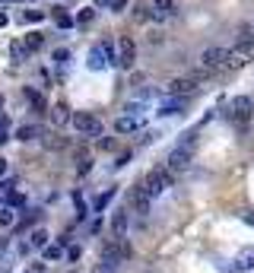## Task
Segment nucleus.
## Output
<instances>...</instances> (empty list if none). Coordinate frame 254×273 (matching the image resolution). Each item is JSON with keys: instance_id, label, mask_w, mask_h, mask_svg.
Listing matches in <instances>:
<instances>
[{"instance_id": "obj_1", "label": "nucleus", "mask_w": 254, "mask_h": 273, "mask_svg": "<svg viewBox=\"0 0 254 273\" xmlns=\"http://www.w3.org/2000/svg\"><path fill=\"white\" fill-rule=\"evenodd\" d=\"M194 149H197V134L191 130V134H185V140L168 152V172H185L188 165H191V159H194Z\"/></svg>"}, {"instance_id": "obj_2", "label": "nucleus", "mask_w": 254, "mask_h": 273, "mask_svg": "<svg viewBox=\"0 0 254 273\" xmlns=\"http://www.w3.org/2000/svg\"><path fill=\"white\" fill-rule=\"evenodd\" d=\"M229 121H232L235 127H248V121L254 118V102L251 96H235L232 102H229Z\"/></svg>"}, {"instance_id": "obj_3", "label": "nucleus", "mask_w": 254, "mask_h": 273, "mask_svg": "<svg viewBox=\"0 0 254 273\" xmlns=\"http://www.w3.org/2000/svg\"><path fill=\"white\" fill-rule=\"evenodd\" d=\"M172 184H175V175L165 172V169H153V172H147V178H143V191H147L150 197H159L165 187H172Z\"/></svg>"}, {"instance_id": "obj_4", "label": "nucleus", "mask_w": 254, "mask_h": 273, "mask_svg": "<svg viewBox=\"0 0 254 273\" xmlns=\"http://www.w3.org/2000/svg\"><path fill=\"white\" fill-rule=\"evenodd\" d=\"M130 254V245H127V239L121 235V239H108L105 245H102V260H108V264H118V260H127Z\"/></svg>"}, {"instance_id": "obj_5", "label": "nucleus", "mask_w": 254, "mask_h": 273, "mask_svg": "<svg viewBox=\"0 0 254 273\" xmlns=\"http://www.w3.org/2000/svg\"><path fill=\"white\" fill-rule=\"evenodd\" d=\"M223 61H226V48H207V51L200 54V73H197L194 80L210 76V73H216V70H223Z\"/></svg>"}, {"instance_id": "obj_6", "label": "nucleus", "mask_w": 254, "mask_h": 273, "mask_svg": "<svg viewBox=\"0 0 254 273\" xmlns=\"http://www.w3.org/2000/svg\"><path fill=\"white\" fill-rule=\"evenodd\" d=\"M70 124L77 127V134H86V137H99L102 134V121L95 114H89V111L74 114V118H70Z\"/></svg>"}, {"instance_id": "obj_7", "label": "nucleus", "mask_w": 254, "mask_h": 273, "mask_svg": "<svg viewBox=\"0 0 254 273\" xmlns=\"http://www.w3.org/2000/svg\"><path fill=\"white\" fill-rule=\"evenodd\" d=\"M197 89H200V80H194V76H181V80H172V83H168L165 96L191 99V96H197Z\"/></svg>"}, {"instance_id": "obj_8", "label": "nucleus", "mask_w": 254, "mask_h": 273, "mask_svg": "<svg viewBox=\"0 0 254 273\" xmlns=\"http://www.w3.org/2000/svg\"><path fill=\"white\" fill-rule=\"evenodd\" d=\"M115 61L124 67V70L134 67V61H137V45H134V38H127V35H124V38L118 42V57H115Z\"/></svg>"}, {"instance_id": "obj_9", "label": "nucleus", "mask_w": 254, "mask_h": 273, "mask_svg": "<svg viewBox=\"0 0 254 273\" xmlns=\"http://www.w3.org/2000/svg\"><path fill=\"white\" fill-rule=\"evenodd\" d=\"M248 61H251V48H248V45H241V48H235V51H226L223 70H241Z\"/></svg>"}, {"instance_id": "obj_10", "label": "nucleus", "mask_w": 254, "mask_h": 273, "mask_svg": "<svg viewBox=\"0 0 254 273\" xmlns=\"http://www.w3.org/2000/svg\"><path fill=\"white\" fill-rule=\"evenodd\" d=\"M150 194L143 191V184H137L134 191H130V207H134V213H150Z\"/></svg>"}, {"instance_id": "obj_11", "label": "nucleus", "mask_w": 254, "mask_h": 273, "mask_svg": "<svg viewBox=\"0 0 254 273\" xmlns=\"http://www.w3.org/2000/svg\"><path fill=\"white\" fill-rule=\"evenodd\" d=\"M140 127H143V118H134V114H121L118 121H115V130H118L121 137L134 134V130H140Z\"/></svg>"}, {"instance_id": "obj_12", "label": "nucleus", "mask_w": 254, "mask_h": 273, "mask_svg": "<svg viewBox=\"0 0 254 273\" xmlns=\"http://www.w3.org/2000/svg\"><path fill=\"white\" fill-rule=\"evenodd\" d=\"M185 105H188V99L165 96V99H162V105H159V114H181V111H185Z\"/></svg>"}, {"instance_id": "obj_13", "label": "nucleus", "mask_w": 254, "mask_h": 273, "mask_svg": "<svg viewBox=\"0 0 254 273\" xmlns=\"http://www.w3.org/2000/svg\"><path fill=\"white\" fill-rule=\"evenodd\" d=\"M70 105L67 102H54V108H51V121L57 124V127H64V124H70Z\"/></svg>"}, {"instance_id": "obj_14", "label": "nucleus", "mask_w": 254, "mask_h": 273, "mask_svg": "<svg viewBox=\"0 0 254 273\" xmlns=\"http://www.w3.org/2000/svg\"><path fill=\"white\" fill-rule=\"evenodd\" d=\"M112 232L118 235V239L127 232V207H118V210H115V216H112Z\"/></svg>"}, {"instance_id": "obj_15", "label": "nucleus", "mask_w": 254, "mask_h": 273, "mask_svg": "<svg viewBox=\"0 0 254 273\" xmlns=\"http://www.w3.org/2000/svg\"><path fill=\"white\" fill-rule=\"evenodd\" d=\"M89 70H105L108 67V57H105V48H102V45H95V48L89 51Z\"/></svg>"}, {"instance_id": "obj_16", "label": "nucleus", "mask_w": 254, "mask_h": 273, "mask_svg": "<svg viewBox=\"0 0 254 273\" xmlns=\"http://www.w3.org/2000/svg\"><path fill=\"white\" fill-rule=\"evenodd\" d=\"M74 162H77V175H89V169H92V156L86 149H77L74 152Z\"/></svg>"}, {"instance_id": "obj_17", "label": "nucleus", "mask_w": 254, "mask_h": 273, "mask_svg": "<svg viewBox=\"0 0 254 273\" xmlns=\"http://www.w3.org/2000/svg\"><path fill=\"white\" fill-rule=\"evenodd\" d=\"M45 130L39 127V124H22L19 130H16V140H22V143H29V140H35V137H42Z\"/></svg>"}, {"instance_id": "obj_18", "label": "nucleus", "mask_w": 254, "mask_h": 273, "mask_svg": "<svg viewBox=\"0 0 254 273\" xmlns=\"http://www.w3.org/2000/svg\"><path fill=\"white\" fill-rule=\"evenodd\" d=\"M172 13H175L172 0H153V16L156 19H165V16H172Z\"/></svg>"}, {"instance_id": "obj_19", "label": "nucleus", "mask_w": 254, "mask_h": 273, "mask_svg": "<svg viewBox=\"0 0 254 273\" xmlns=\"http://www.w3.org/2000/svg\"><path fill=\"white\" fill-rule=\"evenodd\" d=\"M22 45H26V51L32 54V51H39L42 45H45V35H42V32H29V35H26V42H22Z\"/></svg>"}, {"instance_id": "obj_20", "label": "nucleus", "mask_w": 254, "mask_h": 273, "mask_svg": "<svg viewBox=\"0 0 254 273\" xmlns=\"http://www.w3.org/2000/svg\"><path fill=\"white\" fill-rule=\"evenodd\" d=\"M248 267H254V248H245L235 260V270H248Z\"/></svg>"}, {"instance_id": "obj_21", "label": "nucleus", "mask_w": 254, "mask_h": 273, "mask_svg": "<svg viewBox=\"0 0 254 273\" xmlns=\"http://www.w3.org/2000/svg\"><path fill=\"white\" fill-rule=\"evenodd\" d=\"M54 22L60 29H70V26H74V16H70L64 7H54Z\"/></svg>"}, {"instance_id": "obj_22", "label": "nucleus", "mask_w": 254, "mask_h": 273, "mask_svg": "<svg viewBox=\"0 0 254 273\" xmlns=\"http://www.w3.org/2000/svg\"><path fill=\"white\" fill-rule=\"evenodd\" d=\"M115 194H118V191H115V187H108V191H105V194H99V197H95V210H99V213H102V210H105L108 204H112V197H115Z\"/></svg>"}, {"instance_id": "obj_23", "label": "nucleus", "mask_w": 254, "mask_h": 273, "mask_svg": "<svg viewBox=\"0 0 254 273\" xmlns=\"http://www.w3.org/2000/svg\"><path fill=\"white\" fill-rule=\"evenodd\" d=\"M45 146H48V149H64L67 140L60 137V134H48V137H45Z\"/></svg>"}, {"instance_id": "obj_24", "label": "nucleus", "mask_w": 254, "mask_h": 273, "mask_svg": "<svg viewBox=\"0 0 254 273\" xmlns=\"http://www.w3.org/2000/svg\"><path fill=\"white\" fill-rule=\"evenodd\" d=\"M10 54H13V61H26V57H29V51H26V45H22V42L10 45Z\"/></svg>"}, {"instance_id": "obj_25", "label": "nucleus", "mask_w": 254, "mask_h": 273, "mask_svg": "<svg viewBox=\"0 0 254 273\" xmlns=\"http://www.w3.org/2000/svg\"><path fill=\"white\" fill-rule=\"evenodd\" d=\"M26 96H29V102L35 105V111H48V102L39 96V92H32V89H26Z\"/></svg>"}, {"instance_id": "obj_26", "label": "nucleus", "mask_w": 254, "mask_h": 273, "mask_svg": "<svg viewBox=\"0 0 254 273\" xmlns=\"http://www.w3.org/2000/svg\"><path fill=\"white\" fill-rule=\"evenodd\" d=\"M29 245H32V248H45V245H48V232H45V229H35Z\"/></svg>"}, {"instance_id": "obj_27", "label": "nucleus", "mask_w": 254, "mask_h": 273, "mask_svg": "<svg viewBox=\"0 0 254 273\" xmlns=\"http://www.w3.org/2000/svg\"><path fill=\"white\" fill-rule=\"evenodd\" d=\"M45 13L42 10H22V22H42Z\"/></svg>"}, {"instance_id": "obj_28", "label": "nucleus", "mask_w": 254, "mask_h": 273, "mask_svg": "<svg viewBox=\"0 0 254 273\" xmlns=\"http://www.w3.org/2000/svg\"><path fill=\"white\" fill-rule=\"evenodd\" d=\"M13 210H10V207H4V210H0V229H7V225H13Z\"/></svg>"}, {"instance_id": "obj_29", "label": "nucleus", "mask_w": 254, "mask_h": 273, "mask_svg": "<svg viewBox=\"0 0 254 273\" xmlns=\"http://www.w3.org/2000/svg\"><path fill=\"white\" fill-rule=\"evenodd\" d=\"M60 254H64V248H60V245H45V257L48 260H57Z\"/></svg>"}, {"instance_id": "obj_30", "label": "nucleus", "mask_w": 254, "mask_h": 273, "mask_svg": "<svg viewBox=\"0 0 254 273\" xmlns=\"http://www.w3.org/2000/svg\"><path fill=\"white\" fill-rule=\"evenodd\" d=\"M7 204H10V207H22V204H26V197H22L19 191H10V194H7Z\"/></svg>"}, {"instance_id": "obj_31", "label": "nucleus", "mask_w": 254, "mask_h": 273, "mask_svg": "<svg viewBox=\"0 0 254 273\" xmlns=\"http://www.w3.org/2000/svg\"><path fill=\"white\" fill-rule=\"evenodd\" d=\"M238 38H241V45H251V42H254V26L241 29V35H238Z\"/></svg>"}, {"instance_id": "obj_32", "label": "nucleus", "mask_w": 254, "mask_h": 273, "mask_svg": "<svg viewBox=\"0 0 254 273\" xmlns=\"http://www.w3.org/2000/svg\"><path fill=\"white\" fill-rule=\"evenodd\" d=\"M74 204H77V219H86V204H83L77 194H74Z\"/></svg>"}, {"instance_id": "obj_33", "label": "nucleus", "mask_w": 254, "mask_h": 273, "mask_svg": "<svg viewBox=\"0 0 254 273\" xmlns=\"http://www.w3.org/2000/svg\"><path fill=\"white\" fill-rule=\"evenodd\" d=\"M67 57H70L67 48H57V51H54V61H57V64H67Z\"/></svg>"}, {"instance_id": "obj_34", "label": "nucleus", "mask_w": 254, "mask_h": 273, "mask_svg": "<svg viewBox=\"0 0 254 273\" xmlns=\"http://www.w3.org/2000/svg\"><path fill=\"white\" fill-rule=\"evenodd\" d=\"M95 273H115V264H108V260H99V267H95Z\"/></svg>"}, {"instance_id": "obj_35", "label": "nucleus", "mask_w": 254, "mask_h": 273, "mask_svg": "<svg viewBox=\"0 0 254 273\" xmlns=\"http://www.w3.org/2000/svg\"><path fill=\"white\" fill-rule=\"evenodd\" d=\"M92 16H95V13H92V10H83V13H80V16H77L74 22H92Z\"/></svg>"}, {"instance_id": "obj_36", "label": "nucleus", "mask_w": 254, "mask_h": 273, "mask_svg": "<svg viewBox=\"0 0 254 273\" xmlns=\"http://www.w3.org/2000/svg\"><path fill=\"white\" fill-rule=\"evenodd\" d=\"M137 19H150V7H147V4L137 7Z\"/></svg>"}, {"instance_id": "obj_37", "label": "nucleus", "mask_w": 254, "mask_h": 273, "mask_svg": "<svg viewBox=\"0 0 254 273\" xmlns=\"http://www.w3.org/2000/svg\"><path fill=\"white\" fill-rule=\"evenodd\" d=\"M80 254H83L80 245H77V248H67V257H70V260H80Z\"/></svg>"}, {"instance_id": "obj_38", "label": "nucleus", "mask_w": 254, "mask_h": 273, "mask_svg": "<svg viewBox=\"0 0 254 273\" xmlns=\"http://www.w3.org/2000/svg\"><path fill=\"white\" fill-rule=\"evenodd\" d=\"M99 149H115V140H102L99 137Z\"/></svg>"}, {"instance_id": "obj_39", "label": "nucleus", "mask_w": 254, "mask_h": 273, "mask_svg": "<svg viewBox=\"0 0 254 273\" xmlns=\"http://www.w3.org/2000/svg\"><path fill=\"white\" fill-rule=\"evenodd\" d=\"M7 22H10V19H7V13H4V10H0V29H4Z\"/></svg>"}, {"instance_id": "obj_40", "label": "nucleus", "mask_w": 254, "mask_h": 273, "mask_svg": "<svg viewBox=\"0 0 254 273\" xmlns=\"http://www.w3.org/2000/svg\"><path fill=\"white\" fill-rule=\"evenodd\" d=\"M95 7H112V0H95Z\"/></svg>"}, {"instance_id": "obj_41", "label": "nucleus", "mask_w": 254, "mask_h": 273, "mask_svg": "<svg viewBox=\"0 0 254 273\" xmlns=\"http://www.w3.org/2000/svg\"><path fill=\"white\" fill-rule=\"evenodd\" d=\"M4 175H7V162H4V159H0V178H4Z\"/></svg>"}, {"instance_id": "obj_42", "label": "nucleus", "mask_w": 254, "mask_h": 273, "mask_svg": "<svg viewBox=\"0 0 254 273\" xmlns=\"http://www.w3.org/2000/svg\"><path fill=\"white\" fill-rule=\"evenodd\" d=\"M7 245H10L7 239H0V254H4V251H7Z\"/></svg>"}, {"instance_id": "obj_43", "label": "nucleus", "mask_w": 254, "mask_h": 273, "mask_svg": "<svg viewBox=\"0 0 254 273\" xmlns=\"http://www.w3.org/2000/svg\"><path fill=\"white\" fill-rule=\"evenodd\" d=\"M7 270H10V267H7V264H4V260H0V273H7Z\"/></svg>"}, {"instance_id": "obj_44", "label": "nucleus", "mask_w": 254, "mask_h": 273, "mask_svg": "<svg viewBox=\"0 0 254 273\" xmlns=\"http://www.w3.org/2000/svg\"><path fill=\"white\" fill-rule=\"evenodd\" d=\"M0 108H4V96H0Z\"/></svg>"}, {"instance_id": "obj_45", "label": "nucleus", "mask_w": 254, "mask_h": 273, "mask_svg": "<svg viewBox=\"0 0 254 273\" xmlns=\"http://www.w3.org/2000/svg\"><path fill=\"white\" fill-rule=\"evenodd\" d=\"M251 102H254V99H251Z\"/></svg>"}]
</instances>
